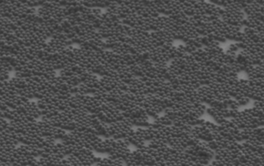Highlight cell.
<instances>
[{
    "label": "cell",
    "mask_w": 264,
    "mask_h": 166,
    "mask_svg": "<svg viewBox=\"0 0 264 166\" xmlns=\"http://www.w3.org/2000/svg\"><path fill=\"white\" fill-rule=\"evenodd\" d=\"M224 22L233 26L239 27L243 26V21L244 20V13L242 10L234 8H225L221 15Z\"/></svg>",
    "instance_id": "1"
},
{
    "label": "cell",
    "mask_w": 264,
    "mask_h": 166,
    "mask_svg": "<svg viewBox=\"0 0 264 166\" xmlns=\"http://www.w3.org/2000/svg\"><path fill=\"white\" fill-rule=\"evenodd\" d=\"M243 25L246 27L253 29L257 31H263V22L253 17H248L243 21Z\"/></svg>",
    "instance_id": "2"
},
{
    "label": "cell",
    "mask_w": 264,
    "mask_h": 166,
    "mask_svg": "<svg viewBox=\"0 0 264 166\" xmlns=\"http://www.w3.org/2000/svg\"><path fill=\"white\" fill-rule=\"evenodd\" d=\"M249 80L253 79H257V78H263L264 77V67L263 63L257 64L256 66H253L252 69L250 70L249 73Z\"/></svg>",
    "instance_id": "3"
},
{
    "label": "cell",
    "mask_w": 264,
    "mask_h": 166,
    "mask_svg": "<svg viewBox=\"0 0 264 166\" xmlns=\"http://www.w3.org/2000/svg\"><path fill=\"white\" fill-rule=\"evenodd\" d=\"M10 82L15 86L16 88L18 89L26 88V86H27V82H26L25 78H12V80H10Z\"/></svg>",
    "instance_id": "4"
},
{
    "label": "cell",
    "mask_w": 264,
    "mask_h": 166,
    "mask_svg": "<svg viewBox=\"0 0 264 166\" xmlns=\"http://www.w3.org/2000/svg\"><path fill=\"white\" fill-rule=\"evenodd\" d=\"M235 99H236L235 100H236V101L238 102V104H239V106H241V105H246V104L249 102V98L245 96H236Z\"/></svg>",
    "instance_id": "5"
},
{
    "label": "cell",
    "mask_w": 264,
    "mask_h": 166,
    "mask_svg": "<svg viewBox=\"0 0 264 166\" xmlns=\"http://www.w3.org/2000/svg\"><path fill=\"white\" fill-rule=\"evenodd\" d=\"M9 72H6V71H2L1 70V75H0V81H8V77H9Z\"/></svg>",
    "instance_id": "6"
},
{
    "label": "cell",
    "mask_w": 264,
    "mask_h": 166,
    "mask_svg": "<svg viewBox=\"0 0 264 166\" xmlns=\"http://www.w3.org/2000/svg\"><path fill=\"white\" fill-rule=\"evenodd\" d=\"M254 107L258 109H261V110H263V100H255V102H254Z\"/></svg>",
    "instance_id": "7"
},
{
    "label": "cell",
    "mask_w": 264,
    "mask_h": 166,
    "mask_svg": "<svg viewBox=\"0 0 264 166\" xmlns=\"http://www.w3.org/2000/svg\"><path fill=\"white\" fill-rule=\"evenodd\" d=\"M213 118L216 123H218V124H220L221 123H223L225 120V118H224L222 116H214Z\"/></svg>",
    "instance_id": "8"
},
{
    "label": "cell",
    "mask_w": 264,
    "mask_h": 166,
    "mask_svg": "<svg viewBox=\"0 0 264 166\" xmlns=\"http://www.w3.org/2000/svg\"><path fill=\"white\" fill-rule=\"evenodd\" d=\"M228 50L233 52H236L237 50H238V46L236 45V44H230L229 45V48H228Z\"/></svg>",
    "instance_id": "9"
}]
</instances>
